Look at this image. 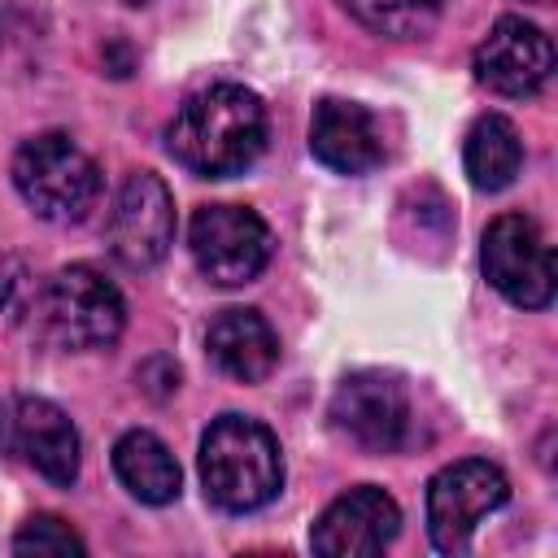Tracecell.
Instances as JSON below:
<instances>
[{"mask_svg": "<svg viewBox=\"0 0 558 558\" xmlns=\"http://www.w3.org/2000/svg\"><path fill=\"white\" fill-rule=\"evenodd\" d=\"M166 148L201 179L244 174L266 148V105L240 83H214L179 105L166 126Z\"/></svg>", "mask_w": 558, "mask_h": 558, "instance_id": "obj_1", "label": "cell"}, {"mask_svg": "<svg viewBox=\"0 0 558 558\" xmlns=\"http://www.w3.org/2000/svg\"><path fill=\"white\" fill-rule=\"evenodd\" d=\"M196 466L205 497L227 514H253L283 488V453L275 432L244 414H222L209 423Z\"/></svg>", "mask_w": 558, "mask_h": 558, "instance_id": "obj_2", "label": "cell"}, {"mask_svg": "<svg viewBox=\"0 0 558 558\" xmlns=\"http://www.w3.org/2000/svg\"><path fill=\"white\" fill-rule=\"evenodd\" d=\"M13 187L44 222H78L100 196V170L65 131H44L13 153Z\"/></svg>", "mask_w": 558, "mask_h": 558, "instance_id": "obj_3", "label": "cell"}, {"mask_svg": "<svg viewBox=\"0 0 558 558\" xmlns=\"http://www.w3.org/2000/svg\"><path fill=\"white\" fill-rule=\"evenodd\" d=\"M35 314L44 331L65 349H109L122 336L126 305L113 279H105L96 266H61L39 292Z\"/></svg>", "mask_w": 558, "mask_h": 558, "instance_id": "obj_4", "label": "cell"}, {"mask_svg": "<svg viewBox=\"0 0 558 558\" xmlns=\"http://www.w3.org/2000/svg\"><path fill=\"white\" fill-rule=\"evenodd\" d=\"M187 248L196 270L218 288H240L257 279L270 262V227L244 205H201L187 227Z\"/></svg>", "mask_w": 558, "mask_h": 558, "instance_id": "obj_5", "label": "cell"}, {"mask_svg": "<svg viewBox=\"0 0 558 558\" xmlns=\"http://www.w3.org/2000/svg\"><path fill=\"white\" fill-rule=\"evenodd\" d=\"M510 497V484L501 466L484 458H462L449 462L445 471L432 475L427 484V536L440 554H462L471 545V532L480 519L501 510Z\"/></svg>", "mask_w": 558, "mask_h": 558, "instance_id": "obj_6", "label": "cell"}, {"mask_svg": "<svg viewBox=\"0 0 558 558\" xmlns=\"http://www.w3.org/2000/svg\"><path fill=\"white\" fill-rule=\"evenodd\" d=\"M480 266L484 279L519 310H545L554 301V257L527 214H501L488 222Z\"/></svg>", "mask_w": 558, "mask_h": 558, "instance_id": "obj_7", "label": "cell"}, {"mask_svg": "<svg viewBox=\"0 0 558 558\" xmlns=\"http://www.w3.org/2000/svg\"><path fill=\"white\" fill-rule=\"evenodd\" d=\"M174 244V196L153 170H135L122 179L109 209V248L122 266L148 270Z\"/></svg>", "mask_w": 558, "mask_h": 558, "instance_id": "obj_8", "label": "cell"}, {"mask_svg": "<svg viewBox=\"0 0 558 558\" xmlns=\"http://www.w3.org/2000/svg\"><path fill=\"white\" fill-rule=\"evenodd\" d=\"M331 423L371 453H392L410 432L405 388L384 371H353L331 392Z\"/></svg>", "mask_w": 558, "mask_h": 558, "instance_id": "obj_9", "label": "cell"}, {"mask_svg": "<svg viewBox=\"0 0 558 558\" xmlns=\"http://www.w3.org/2000/svg\"><path fill=\"white\" fill-rule=\"evenodd\" d=\"M554 74V44L536 22L497 17L475 48V78L497 96H532Z\"/></svg>", "mask_w": 558, "mask_h": 558, "instance_id": "obj_10", "label": "cell"}, {"mask_svg": "<svg viewBox=\"0 0 558 558\" xmlns=\"http://www.w3.org/2000/svg\"><path fill=\"white\" fill-rule=\"evenodd\" d=\"M401 527V510L397 501L375 488V484H357L349 493H340L314 523L310 545L323 558H366L392 545Z\"/></svg>", "mask_w": 558, "mask_h": 558, "instance_id": "obj_11", "label": "cell"}, {"mask_svg": "<svg viewBox=\"0 0 558 558\" xmlns=\"http://www.w3.org/2000/svg\"><path fill=\"white\" fill-rule=\"evenodd\" d=\"M310 153L336 174H366L384 161V135L366 105L327 96L310 118Z\"/></svg>", "mask_w": 558, "mask_h": 558, "instance_id": "obj_12", "label": "cell"}, {"mask_svg": "<svg viewBox=\"0 0 558 558\" xmlns=\"http://www.w3.org/2000/svg\"><path fill=\"white\" fill-rule=\"evenodd\" d=\"M13 445L22 458L52 484H74L78 480V432L61 405L48 397H22L13 410Z\"/></svg>", "mask_w": 558, "mask_h": 558, "instance_id": "obj_13", "label": "cell"}, {"mask_svg": "<svg viewBox=\"0 0 558 558\" xmlns=\"http://www.w3.org/2000/svg\"><path fill=\"white\" fill-rule=\"evenodd\" d=\"M205 349L240 384H262L279 366V336L257 310H222L205 331Z\"/></svg>", "mask_w": 558, "mask_h": 558, "instance_id": "obj_14", "label": "cell"}, {"mask_svg": "<svg viewBox=\"0 0 558 558\" xmlns=\"http://www.w3.org/2000/svg\"><path fill=\"white\" fill-rule=\"evenodd\" d=\"M113 475L144 506H170L179 497V484H183L179 462L166 449V440L144 432V427L118 436V445H113Z\"/></svg>", "mask_w": 558, "mask_h": 558, "instance_id": "obj_15", "label": "cell"}, {"mask_svg": "<svg viewBox=\"0 0 558 558\" xmlns=\"http://www.w3.org/2000/svg\"><path fill=\"white\" fill-rule=\"evenodd\" d=\"M462 166H466L471 187H480V192L510 187L514 174L523 170V140H519L514 122L501 113L475 118V126L466 131V144H462Z\"/></svg>", "mask_w": 558, "mask_h": 558, "instance_id": "obj_16", "label": "cell"}, {"mask_svg": "<svg viewBox=\"0 0 558 558\" xmlns=\"http://www.w3.org/2000/svg\"><path fill=\"white\" fill-rule=\"evenodd\" d=\"M366 31L388 39H418L436 26L445 0H340Z\"/></svg>", "mask_w": 558, "mask_h": 558, "instance_id": "obj_17", "label": "cell"}, {"mask_svg": "<svg viewBox=\"0 0 558 558\" xmlns=\"http://www.w3.org/2000/svg\"><path fill=\"white\" fill-rule=\"evenodd\" d=\"M13 549L17 554H83L87 545H83V536L65 519H57V514H31L17 527Z\"/></svg>", "mask_w": 558, "mask_h": 558, "instance_id": "obj_18", "label": "cell"}, {"mask_svg": "<svg viewBox=\"0 0 558 558\" xmlns=\"http://www.w3.org/2000/svg\"><path fill=\"white\" fill-rule=\"evenodd\" d=\"M523 4H549V0H523Z\"/></svg>", "mask_w": 558, "mask_h": 558, "instance_id": "obj_19", "label": "cell"}, {"mask_svg": "<svg viewBox=\"0 0 558 558\" xmlns=\"http://www.w3.org/2000/svg\"><path fill=\"white\" fill-rule=\"evenodd\" d=\"M126 4H148V0H126Z\"/></svg>", "mask_w": 558, "mask_h": 558, "instance_id": "obj_20", "label": "cell"}]
</instances>
